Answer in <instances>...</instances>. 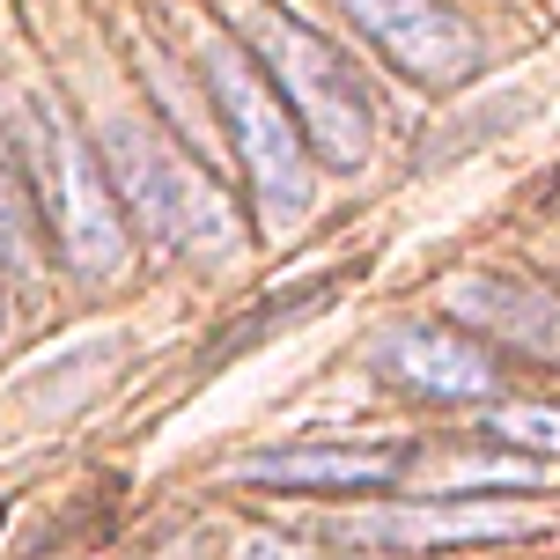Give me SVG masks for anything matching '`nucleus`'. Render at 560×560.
<instances>
[{
  "instance_id": "f257e3e1",
  "label": "nucleus",
  "mask_w": 560,
  "mask_h": 560,
  "mask_svg": "<svg viewBox=\"0 0 560 560\" xmlns=\"http://www.w3.org/2000/svg\"><path fill=\"white\" fill-rule=\"evenodd\" d=\"M15 163L30 177V199H37V222L52 229L59 258L82 280H112L126 273L133 258V236H126V207H118L112 177H104V155L74 133V118L59 112L52 96H15Z\"/></svg>"
},
{
  "instance_id": "f03ea898",
  "label": "nucleus",
  "mask_w": 560,
  "mask_h": 560,
  "mask_svg": "<svg viewBox=\"0 0 560 560\" xmlns=\"http://www.w3.org/2000/svg\"><path fill=\"white\" fill-rule=\"evenodd\" d=\"M96 155H104V177H112L118 207H126L163 252L199 258V266H229V258L244 252V222H236L229 192L199 163H185L155 126L112 118Z\"/></svg>"
},
{
  "instance_id": "7ed1b4c3",
  "label": "nucleus",
  "mask_w": 560,
  "mask_h": 560,
  "mask_svg": "<svg viewBox=\"0 0 560 560\" xmlns=\"http://www.w3.org/2000/svg\"><path fill=\"white\" fill-rule=\"evenodd\" d=\"M207 82H214V104H222L229 133H236V163L252 177L258 222L295 229L310 214V199H317V170H310V140L295 126V112L280 104L266 67H252V52L229 45V37L207 45Z\"/></svg>"
},
{
  "instance_id": "20e7f679",
  "label": "nucleus",
  "mask_w": 560,
  "mask_h": 560,
  "mask_svg": "<svg viewBox=\"0 0 560 560\" xmlns=\"http://www.w3.org/2000/svg\"><path fill=\"white\" fill-rule=\"evenodd\" d=\"M252 45H258L266 82L280 89V104L295 112L303 140L332 170L354 177V170L369 163V148H376V126H369V96H362V82L347 74V59H339L317 30H303L295 15H273V8L252 15Z\"/></svg>"
},
{
  "instance_id": "39448f33",
  "label": "nucleus",
  "mask_w": 560,
  "mask_h": 560,
  "mask_svg": "<svg viewBox=\"0 0 560 560\" xmlns=\"http://www.w3.org/2000/svg\"><path fill=\"white\" fill-rule=\"evenodd\" d=\"M376 376H392L398 392L435 398V406H479V398L502 392L494 354L465 332H443V325H384L376 332Z\"/></svg>"
},
{
  "instance_id": "423d86ee",
  "label": "nucleus",
  "mask_w": 560,
  "mask_h": 560,
  "mask_svg": "<svg viewBox=\"0 0 560 560\" xmlns=\"http://www.w3.org/2000/svg\"><path fill=\"white\" fill-rule=\"evenodd\" d=\"M354 23L384 45V52L428 89H457L479 74V37L472 23H457L435 0H339Z\"/></svg>"
},
{
  "instance_id": "0eeeda50",
  "label": "nucleus",
  "mask_w": 560,
  "mask_h": 560,
  "mask_svg": "<svg viewBox=\"0 0 560 560\" xmlns=\"http://www.w3.org/2000/svg\"><path fill=\"white\" fill-rule=\"evenodd\" d=\"M354 546H398V553H450V546H494L524 538V516L509 502H398L347 524Z\"/></svg>"
},
{
  "instance_id": "6e6552de",
  "label": "nucleus",
  "mask_w": 560,
  "mask_h": 560,
  "mask_svg": "<svg viewBox=\"0 0 560 560\" xmlns=\"http://www.w3.org/2000/svg\"><path fill=\"white\" fill-rule=\"evenodd\" d=\"M398 472H406V450L376 443H295V450H258L236 465V479L280 487V494H376Z\"/></svg>"
},
{
  "instance_id": "1a4fd4ad",
  "label": "nucleus",
  "mask_w": 560,
  "mask_h": 560,
  "mask_svg": "<svg viewBox=\"0 0 560 560\" xmlns=\"http://www.w3.org/2000/svg\"><path fill=\"white\" fill-rule=\"evenodd\" d=\"M450 317H457V325H472V332L509 339L516 354H538V362L560 369V288L472 273V280H457V288H450Z\"/></svg>"
},
{
  "instance_id": "9d476101",
  "label": "nucleus",
  "mask_w": 560,
  "mask_h": 560,
  "mask_svg": "<svg viewBox=\"0 0 560 560\" xmlns=\"http://www.w3.org/2000/svg\"><path fill=\"white\" fill-rule=\"evenodd\" d=\"M0 266L37 273V199H30V177L8 148H0Z\"/></svg>"
},
{
  "instance_id": "9b49d317",
  "label": "nucleus",
  "mask_w": 560,
  "mask_h": 560,
  "mask_svg": "<svg viewBox=\"0 0 560 560\" xmlns=\"http://www.w3.org/2000/svg\"><path fill=\"white\" fill-rule=\"evenodd\" d=\"M487 428H494L502 443L532 450V457H560V406H494Z\"/></svg>"
},
{
  "instance_id": "f8f14e48",
  "label": "nucleus",
  "mask_w": 560,
  "mask_h": 560,
  "mask_svg": "<svg viewBox=\"0 0 560 560\" xmlns=\"http://www.w3.org/2000/svg\"><path fill=\"white\" fill-rule=\"evenodd\" d=\"M244 560H303L295 546H273V538H258V546H244Z\"/></svg>"
}]
</instances>
